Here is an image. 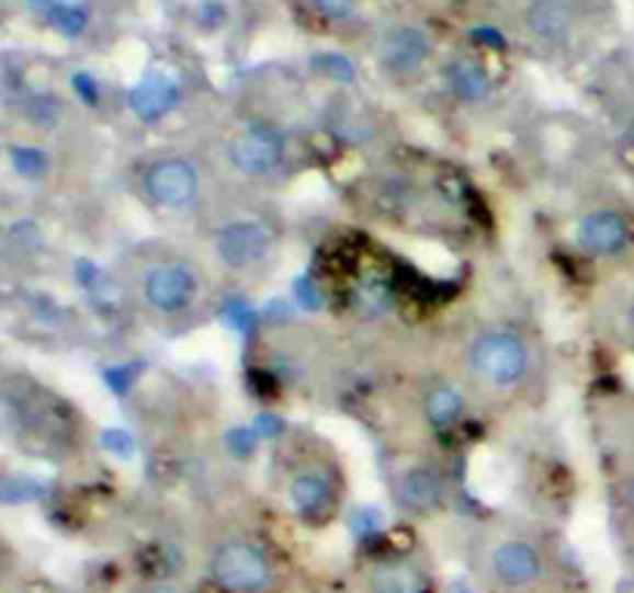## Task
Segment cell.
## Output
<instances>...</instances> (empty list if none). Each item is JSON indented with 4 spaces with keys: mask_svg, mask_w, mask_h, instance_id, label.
<instances>
[{
    "mask_svg": "<svg viewBox=\"0 0 634 593\" xmlns=\"http://www.w3.org/2000/svg\"><path fill=\"white\" fill-rule=\"evenodd\" d=\"M362 593H433V572L418 554H387L365 562Z\"/></svg>",
    "mask_w": 634,
    "mask_h": 593,
    "instance_id": "52a82bcc",
    "label": "cell"
},
{
    "mask_svg": "<svg viewBox=\"0 0 634 593\" xmlns=\"http://www.w3.org/2000/svg\"><path fill=\"white\" fill-rule=\"evenodd\" d=\"M71 87H75V93H78L87 105H100V87H97V81H93L87 71L71 75Z\"/></svg>",
    "mask_w": 634,
    "mask_h": 593,
    "instance_id": "603a6c76",
    "label": "cell"
},
{
    "mask_svg": "<svg viewBox=\"0 0 634 593\" xmlns=\"http://www.w3.org/2000/svg\"><path fill=\"white\" fill-rule=\"evenodd\" d=\"M390 498L399 513H406L411 520H424L433 516L446 501V482L443 474L430 464H411L406 470L390 479Z\"/></svg>",
    "mask_w": 634,
    "mask_h": 593,
    "instance_id": "9c48e42d",
    "label": "cell"
},
{
    "mask_svg": "<svg viewBox=\"0 0 634 593\" xmlns=\"http://www.w3.org/2000/svg\"><path fill=\"white\" fill-rule=\"evenodd\" d=\"M47 19H50V25L63 34V37H78V34H84L87 28V13L81 7L56 3L50 13H47Z\"/></svg>",
    "mask_w": 634,
    "mask_h": 593,
    "instance_id": "d6986e66",
    "label": "cell"
},
{
    "mask_svg": "<svg viewBox=\"0 0 634 593\" xmlns=\"http://www.w3.org/2000/svg\"><path fill=\"white\" fill-rule=\"evenodd\" d=\"M483 572L498 593H539L548 584L551 560L527 535H501L486 547Z\"/></svg>",
    "mask_w": 634,
    "mask_h": 593,
    "instance_id": "7a4b0ae2",
    "label": "cell"
},
{
    "mask_svg": "<svg viewBox=\"0 0 634 593\" xmlns=\"http://www.w3.org/2000/svg\"><path fill=\"white\" fill-rule=\"evenodd\" d=\"M424 418L433 430H452L464 418V396L452 384H440L424 396Z\"/></svg>",
    "mask_w": 634,
    "mask_h": 593,
    "instance_id": "2e32d148",
    "label": "cell"
},
{
    "mask_svg": "<svg viewBox=\"0 0 634 593\" xmlns=\"http://www.w3.org/2000/svg\"><path fill=\"white\" fill-rule=\"evenodd\" d=\"M446 87L449 93L458 102L467 105H480L493 96V78L489 71L477 62V59H452L446 66Z\"/></svg>",
    "mask_w": 634,
    "mask_h": 593,
    "instance_id": "9a60e30c",
    "label": "cell"
},
{
    "mask_svg": "<svg viewBox=\"0 0 634 593\" xmlns=\"http://www.w3.org/2000/svg\"><path fill=\"white\" fill-rule=\"evenodd\" d=\"M29 118L35 121L37 127L50 130V127H56V121H59V102L53 100V96H37V100L29 105Z\"/></svg>",
    "mask_w": 634,
    "mask_h": 593,
    "instance_id": "ffe728a7",
    "label": "cell"
},
{
    "mask_svg": "<svg viewBox=\"0 0 634 593\" xmlns=\"http://www.w3.org/2000/svg\"><path fill=\"white\" fill-rule=\"evenodd\" d=\"M622 324H625V338H629V343L634 346V294H632V300L625 304V316H622Z\"/></svg>",
    "mask_w": 634,
    "mask_h": 593,
    "instance_id": "83f0119b",
    "label": "cell"
},
{
    "mask_svg": "<svg viewBox=\"0 0 634 593\" xmlns=\"http://www.w3.org/2000/svg\"><path fill=\"white\" fill-rule=\"evenodd\" d=\"M103 442L109 452H115L121 458H131V455H134V440H131V433H124V430H109Z\"/></svg>",
    "mask_w": 634,
    "mask_h": 593,
    "instance_id": "cb8c5ba5",
    "label": "cell"
},
{
    "mask_svg": "<svg viewBox=\"0 0 634 593\" xmlns=\"http://www.w3.org/2000/svg\"><path fill=\"white\" fill-rule=\"evenodd\" d=\"M430 53L433 47H430L428 34L415 25H399L394 32L384 34V41H381V66L396 78H411L428 66Z\"/></svg>",
    "mask_w": 634,
    "mask_h": 593,
    "instance_id": "8fae6325",
    "label": "cell"
},
{
    "mask_svg": "<svg viewBox=\"0 0 634 593\" xmlns=\"http://www.w3.org/2000/svg\"><path fill=\"white\" fill-rule=\"evenodd\" d=\"M143 189L155 207L168 214H183L202 198V173L189 158L180 155L158 158L143 173Z\"/></svg>",
    "mask_w": 634,
    "mask_h": 593,
    "instance_id": "5b68a950",
    "label": "cell"
},
{
    "mask_svg": "<svg viewBox=\"0 0 634 593\" xmlns=\"http://www.w3.org/2000/svg\"><path fill=\"white\" fill-rule=\"evenodd\" d=\"M527 25L535 37L548 44H566L576 28V10L569 0H532L527 10Z\"/></svg>",
    "mask_w": 634,
    "mask_h": 593,
    "instance_id": "4fadbf2b",
    "label": "cell"
},
{
    "mask_svg": "<svg viewBox=\"0 0 634 593\" xmlns=\"http://www.w3.org/2000/svg\"><path fill=\"white\" fill-rule=\"evenodd\" d=\"M285 498L301 520H326L335 508V486L322 470H301L288 479Z\"/></svg>",
    "mask_w": 634,
    "mask_h": 593,
    "instance_id": "7c38bea8",
    "label": "cell"
},
{
    "mask_svg": "<svg viewBox=\"0 0 634 593\" xmlns=\"http://www.w3.org/2000/svg\"><path fill=\"white\" fill-rule=\"evenodd\" d=\"M139 294L158 316H180L199 300L202 282L192 266L171 260V263H158L152 270H146Z\"/></svg>",
    "mask_w": 634,
    "mask_h": 593,
    "instance_id": "8992f818",
    "label": "cell"
},
{
    "mask_svg": "<svg viewBox=\"0 0 634 593\" xmlns=\"http://www.w3.org/2000/svg\"><path fill=\"white\" fill-rule=\"evenodd\" d=\"M10 161H13L19 176H25V180H44L47 170H50V158L37 146H13L10 149Z\"/></svg>",
    "mask_w": 634,
    "mask_h": 593,
    "instance_id": "ac0fdd59",
    "label": "cell"
},
{
    "mask_svg": "<svg viewBox=\"0 0 634 593\" xmlns=\"http://www.w3.org/2000/svg\"><path fill=\"white\" fill-rule=\"evenodd\" d=\"M625 139H629V146L634 149V115L629 118V124H625Z\"/></svg>",
    "mask_w": 634,
    "mask_h": 593,
    "instance_id": "f546056e",
    "label": "cell"
},
{
    "mask_svg": "<svg viewBox=\"0 0 634 593\" xmlns=\"http://www.w3.org/2000/svg\"><path fill=\"white\" fill-rule=\"evenodd\" d=\"M229 161L251 180L273 176L285 161V139L270 124H251L229 142Z\"/></svg>",
    "mask_w": 634,
    "mask_h": 593,
    "instance_id": "30bf717a",
    "label": "cell"
},
{
    "mask_svg": "<svg viewBox=\"0 0 634 593\" xmlns=\"http://www.w3.org/2000/svg\"><path fill=\"white\" fill-rule=\"evenodd\" d=\"M137 593H186L180 584H173V581H149V584H143Z\"/></svg>",
    "mask_w": 634,
    "mask_h": 593,
    "instance_id": "484cf974",
    "label": "cell"
},
{
    "mask_svg": "<svg viewBox=\"0 0 634 593\" xmlns=\"http://www.w3.org/2000/svg\"><path fill=\"white\" fill-rule=\"evenodd\" d=\"M224 16H226V10L220 0H205V3H202V10H199V19H202V25H205V28H217V25L224 22Z\"/></svg>",
    "mask_w": 634,
    "mask_h": 593,
    "instance_id": "d4e9b609",
    "label": "cell"
},
{
    "mask_svg": "<svg viewBox=\"0 0 634 593\" xmlns=\"http://www.w3.org/2000/svg\"><path fill=\"white\" fill-rule=\"evenodd\" d=\"M180 100V87L173 84L168 75H146L134 90H131V109L139 121H158L171 112Z\"/></svg>",
    "mask_w": 634,
    "mask_h": 593,
    "instance_id": "5bb4252c",
    "label": "cell"
},
{
    "mask_svg": "<svg viewBox=\"0 0 634 593\" xmlns=\"http://www.w3.org/2000/svg\"><path fill=\"white\" fill-rule=\"evenodd\" d=\"M467 358L477 377L496 390H511L517 384H523L532 362L527 340L508 328H489L477 334L471 340Z\"/></svg>",
    "mask_w": 634,
    "mask_h": 593,
    "instance_id": "3957f363",
    "label": "cell"
},
{
    "mask_svg": "<svg viewBox=\"0 0 634 593\" xmlns=\"http://www.w3.org/2000/svg\"><path fill=\"white\" fill-rule=\"evenodd\" d=\"M273 244L275 236L267 223L254 220V217H239L217 229L214 254L229 270H248V266H258L260 260H267Z\"/></svg>",
    "mask_w": 634,
    "mask_h": 593,
    "instance_id": "ba28073f",
    "label": "cell"
},
{
    "mask_svg": "<svg viewBox=\"0 0 634 593\" xmlns=\"http://www.w3.org/2000/svg\"><path fill=\"white\" fill-rule=\"evenodd\" d=\"M619 510H622V520H625L629 535L634 538V467L619 482Z\"/></svg>",
    "mask_w": 634,
    "mask_h": 593,
    "instance_id": "44dd1931",
    "label": "cell"
},
{
    "mask_svg": "<svg viewBox=\"0 0 634 593\" xmlns=\"http://www.w3.org/2000/svg\"><path fill=\"white\" fill-rule=\"evenodd\" d=\"M205 578L214 593H273L279 566L273 554L248 535H220L207 544Z\"/></svg>",
    "mask_w": 634,
    "mask_h": 593,
    "instance_id": "6da1fadb",
    "label": "cell"
},
{
    "mask_svg": "<svg viewBox=\"0 0 634 593\" xmlns=\"http://www.w3.org/2000/svg\"><path fill=\"white\" fill-rule=\"evenodd\" d=\"M29 7H35V10H44V13H50L53 7H56V0H29Z\"/></svg>",
    "mask_w": 634,
    "mask_h": 593,
    "instance_id": "f1b7e54d",
    "label": "cell"
},
{
    "mask_svg": "<svg viewBox=\"0 0 634 593\" xmlns=\"http://www.w3.org/2000/svg\"><path fill=\"white\" fill-rule=\"evenodd\" d=\"M573 244L591 260H622L634 251V220L622 207H591L573 226Z\"/></svg>",
    "mask_w": 634,
    "mask_h": 593,
    "instance_id": "277c9868",
    "label": "cell"
},
{
    "mask_svg": "<svg viewBox=\"0 0 634 593\" xmlns=\"http://www.w3.org/2000/svg\"><path fill=\"white\" fill-rule=\"evenodd\" d=\"M474 41H483V44H489V47H498V50L505 47V37H501L498 32H493V28H477V32H474Z\"/></svg>",
    "mask_w": 634,
    "mask_h": 593,
    "instance_id": "4316f807",
    "label": "cell"
},
{
    "mask_svg": "<svg viewBox=\"0 0 634 593\" xmlns=\"http://www.w3.org/2000/svg\"><path fill=\"white\" fill-rule=\"evenodd\" d=\"M313 7L331 22H347L356 13V0H313Z\"/></svg>",
    "mask_w": 634,
    "mask_h": 593,
    "instance_id": "7402d4cb",
    "label": "cell"
},
{
    "mask_svg": "<svg viewBox=\"0 0 634 593\" xmlns=\"http://www.w3.org/2000/svg\"><path fill=\"white\" fill-rule=\"evenodd\" d=\"M309 66H313L316 75H322L328 81H338V84H353L356 81V66L343 53H319V56L309 59Z\"/></svg>",
    "mask_w": 634,
    "mask_h": 593,
    "instance_id": "e0dca14e",
    "label": "cell"
}]
</instances>
